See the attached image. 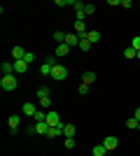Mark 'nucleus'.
Here are the masks:
<instances>
[{"label":"nucleus","instance_id":"1","mask_svg":"<svg viewBox=\"0 0 140 156\" xmlns=\"http://www.w3.org/2000/svg\"><path fill=\"white\" fill-rule=\"evenodd\" d=\"M16 86H19L16 75H2V79H0V89H2V91H14Z\"/></svg>","mask_w":140,"mask_h":156},{"label":"nucleus","instance_id":"2","mask_svg":"<svg viewBox=\"0 0 140 156\" xmlns=\"http://www.w3.org/2000/svg\"><path fill=\"white\" fill-rule=\"evenodd\" d=\"M68 77V70H66V68H63V65H54V70H52V79H54V82H63V79H66Z\"/></svg>","mask_w":140,"mask_h":156},{"label":"nucleus","instance_id":"3","mask_svg":"<svg viewBox=\"0 0 140 156\" xmlns=\"http://www.w3.org/2000/svg\"><path fill=\"white\" fill-rule=\"evenodd\" d=\"M7 124H9V130H12V135H16V133H19L21 117H19V114H12V117H7Z\"/></svg>","mask_w":140,"mask_h":156},{"label":"nucleus","instance_id":"4","mask_svg":"<svg viewBox=\"0 0 140 156\" xmlns=\"http://www.w3.org/2000/svg\"><path fill=\"white\" fill-rule=\"evenodd\" d=\"M47 124H49V128H52V126H61V124H63L61 117H59V112H54V110L47 112Z\"/></svg>","mask_w":140,"mask_h":156},{"label":"nucleus","instance_id":"5","mask_svg":"<svg viewBox=\"0 0 140 156\" xmlns=\"http://www.w3.org/2000/svg\"><path fill=\"white\" fill-rule=\"evenodd\" d=\"M103 144H105L107 151H114V149H117V144H119V140H117L114 135H107V137H103Z\"/></svg>","mask_w":140,"mask_h":156},{"label":"nucleus","instance_id":"6","mask_svg":"<svg viewBox=\"0 0 140 156\" xmlns=\"http://www.w3.org/2000/svg\"><path fill=\"white\" fill-rule=\"evenodd\" d=\"M66 44L73 49V47H80V35L77 33H68L66 35Z\"/></svg>","mask_w":140,"mask_h":156},{"label":"nucleus","instance_id":"7","mask_svg":"<svg viewBox=\"0 0 140 156\" xmlns=\"http://www.w3.org/2000/svg\"><path fill=\"white\" fill-rule=\"evenodd\" d=\"M75 33H77V35H80V40L82 37H87V23H84V21H75Z\"/></svg>","mask_w":140,"mask_h":156},{"label":"nucleus","instance_id":"8","mask_svg":"<svg viewBox=\"0 0 140 156\" xmlns=\"http://www.w3.org/2000/svg\"><path fill=\"white\" fill-rule=\"evenodd\" d=\"M26 70H28V63L23 58H21V61H14V75H23Z\"/></svg>","mask_w":140,"mask_h":156},{"label":"nucleus","instance_id":"9","mask_svg":"<svg viewBox=\"0 0 140 156\" xmlns=\"http://www.w3.org/2000/svg\"><path fill=\"white\" fill-rule=\"evenodd\" d=\"M26 54H28V51H23V47H19V44H16V47H12V58H14V61L26 58Z\"/></svg>","mask_w":140,"mask_h":156},{"label":"nucleus","instance_id":"10","mask_svg":"<svg viewBox=\"0 0 140 156\" xmlns=\"http://www.w3.org/2000/svg\"><path fill=\"white\" fill-rule=\"evenodd\" d=\"M35 112H38L35 103H23V117H35Z\"/></svg>","mask_w":140,"mask_h":156},{"label":"nucleus","instance_id":"11","mask_svg":"<svg viewBox=\"0 0 140 156\" xmlns=\"http://www.w3.org/2000/svg\"><path fill=\"white\" fill-rule=\"evenodd\" d=\"M35 133L47 137V133H49V124H47V121H38V124H35Z\"/></svg>","mask_w":140,"mask_h":156},{"label":"nucleus","instance_id":"12","mask_svg":"<svg viewBox=\"0 0 140 156\" xmlns=\"http://www.w3.org/2000/svg\"><path fill=\"white\" fill-rule=\"evenodd\" d=\"M68 54H70V47L68 44H59L56 51H54V56H56V58H63V56H68Z\"/></svg>","mask_w":140,"mask_h":156},{"label":"nucleus","instance_id":"13","mask_svg":"<svg viewBox=\"0 0 140 156\" xmlns=\"http://www.w3.org/2000/svg\"><path fill=\"white\" fill-rule=\"evenodd\" d=\"M93 82H96V72L87 70V72H84V75H82V84H87V86H91Z\"/></svg>","mask_w":140,"mask_h":156},{"label":"nucleus","instance_id":"14","mask_svg":"<svg viewBox=\"0 0 140 156\" xmlns=\"http://www.w3.org/2000/svg\"><path fill=\"white\" fill-rule=\"evenodd\" d=\"M75 16H77V21H84V16H87V12H84V5H82V2H75Z\"/></svg>","mask_w":140,"mask_h":156},{"label":"nucleus","instance_id":"15","mask_svg":"<svg viewBox=\"0 0 140 156\" xmlns=\"http://www.w3.org/2000/svg\"><path fill=\"white\" fill-rule=\"evenodd\" d=\"M59 135H63V124L61 126H52L49 133H47V137H59Z\"/></svg>","mask_w":140,"mask_h":156},{"label":"nucleus","instance_id":"16","mask_svg":"<svg viewBox=\"0 0 140 156\" xmlns=\"http://www.w3.org/2000/svg\"><path fill=\"white\" fill-rule=\"evenodd\" d=\"M93 156H107V149H105V144L100 142V144H96V147H93Z\"/></svg>","mask_w":140,"mask_h":156},{"label":"nucleus","instance_id":"17","mask_svg":"<svg viewBox=\"0 0 140 156\" xmlns=\"http://www.w3.org/2000/svg\"><path fill=\"white\" fill-rule=\"evenodd\" d=\"M63 137H75V126L73 124H63Z\"/></svg>","mask_w":140,"mask_h":156},{"label":"nucleus","instance_id":"18","mask_svg":"<svg viewBox=\"0 0 140 156\" xmlns=\"http://www.w3.org/2000/svg\"><path fill=\"white\" fill-rule=\"evenodd\" d=\"M52 70H54V68L49 63H42L40 65V75H42V77H52Z\"/></svg>","mask_w":140,"mask_h":156},{"label":"nucleus","instance_id":"19","mask_svg":"<svg viewBox=\"0 0 140 156\" xmlns=\"http://www.w3.org/2000/svg\"><path fill=\"white\" fill-rule=\"evenodd\" d=\"M2 75H14V63H0Z\"/></svg>","mask_w":140,"mask_h":156},{"label":"nucleus","instance_id":"20","mask_svg":"<svg viewBox=\"0 0 140 156\" xmlns=\"http://www.w3.org/2000/svg\"><path fill=\"white\" fill-rule=\"evenodd\" d=\"M87 40L91 42V44H96V42L100 40V33H98V30H89V33H87Z\"/></svg>","mask_w":140,"mask_h":156},{"label":"nucleus","instance_id":"21","mask_svg":"<svg viewBox=\"0 0 140 156\" xmlns=\"http://www.w3.org/2000/svg\"><path fill=\"white\" fill-rule=\"evenodd\" d=\"M66 35H68V33L56 30V33H54V42H59V44H66Z\"/></svg>","mask_w":140,"mask_h":156},{"label":"nucleus","instance_id":"22","mask_svg":"<svg viewBox=\"0 0 140 156\" xmlns=\"http://www.w3.org/2000/svg\"><path fill=\"white\" fill-rule=\"evenodd\" d=\"M42 98H49V86H40L38 89V100H42Z\"/></svg>","mask_w":140,"mask_h":156},{"label":"nucleus","instance_id":"23","mask_svg":"<svg viewBox=\"0 0 140 156\" xmlns=\"http://www.w3.org/2000/svg\"><path fill=\"white\" fill-rule=\"evenodd\" d=\"M135 56H138V51H135L133 47H126V49H124V58H135Z\"/></svg>","mask_w":140,"mask_h":156},{"label":"nucleus","instance_id":"24","mask_svg":"<svg viewBox=\"0 0 140 156\" xmlns=\"http://www.w3.org/2000/svg\"><path fill=\"white\" fill-rule=\"evenodd\" d=\"M33 119H35V124H38V121H47V112H45V110H38Z\"/></svg>","mask_w":140,"mask_h":156},{"label":"nucleus","instance_id":"25","mask_svg":"<svg viewBox=\"0 0 140 156\" xmlns=\"http://www.w3.org/2000/svg\"><path fill=\"white\" fill-rule=\"evenodd\" d=\"M80 49H82V51H89V49H91V42H89L87 37H82L80 40Z\"/></svg>","mask_w":140,"mask_h":156},{"label":"nucleus","instance_id":"26","mask_svg":"<svg viewBox=\"0 0 140 156\" xmlns=\"http://www.w3.org/2000/svg\"><path fill=\"white\" fill-rule=\"evenodd\" d=\"M126 128H128V130L138 128V119H135V117H131V119H128V121H126Z\"/></svg>","mask_w":140,"mask_h":156},{"label":"nucleus","instance_id":"27","mask_svg":"<svg viewBox=\"0 0 140 156\" xmlns=\"http://www.w3.org/2000/svg\"><path fill=\"white\" fill-rule=\"evenodd\" d=\"M38 103H40L42 110H49V107H52V100H49V98H42V100H38Z\"/></svg>","mask_w":140,"mask_h":156},{"label":"nucleus","instance_id":"28","mask_svg":"<svg viewBox=\"0 0 140 156\" xmlns=\"http://www.w3.org/2000/svg\"><path fill=\"white\" fill-rule=\"evenodd\" d=\"M131 47H133L135 51H140V35H135V37H133V42H131Z\"/></svg>","mask_w":140,"mask_h":156},{"label":"nucleus","instance_id":"29","mask_svg":"<svg viewBox=\"0 0 140 156\" xmlns=\"http://www.w3.org/2000/svg\"><path fill=\"white\" fill-rule=\"evenodd\" d=\"M56 5H59V7H66V5H73V7H75V0H56Z\"/></svg>","mask_w":140,"mask_h":156},{"label":"nucleus","instance_id":"30","mask_svg":"<svg viewBox=\"0 0 140 156\" xmlns=\"http://www.w3.org/2000/svg\"><path fill=\"white\" fill-rule=\"evenodd\" d=\"M66 149H75V137H66Z\"/></svg>","mask_w":140,"mask_h":156},{"label":"nucleus","instance_id":"31","mask_svg":"<svg viewBox=\"0 0 140 156\" xmlns=\"http://www.w3.org/2000/svg\"><path fill=\"white\" fill-rule=\"evenodd\" d=\"M84 12H87V16L93 14V12H96V5H84Z\"/></svg>","mask_w":140,"mask_h":156},{"label":"nucleus","instance_id":"32","mask_svg":"<svg viewBox=\"0 0 140 156\" xmlns=\"http://www.w3.org/2000/svg\"><path fill=\"white\" fill-rule=\"evenodd\" d=\"M23 61H26V63H33V61H35V54H33V51H28V54H26V58H23Z\"/></svg>","mask_w":140,"mask_h":156},{"label":"nucleus","instance_id":"33","mask_svg":"<svg viewBox=\"0 0 140 156\" xmlns=\"http://www.w3.org/2000/svg\"><path fill=\"white\" fill-rule=\"evenodd\" d=\"M89 93V86L87 84H80V96H87Z\"/></svg>","mask_w":140,"mask_h":156},{"label":"nucleus","instance_id":"34","mask_svg":"<svg viewBox=\"0 0 140 156\" xmlns=\"http://www.w3.org/2000/svg\"><path fill=\"white\" fill-rule=\"evenodd\" d=\"M121 7H124V9H128V7H133V2H131V0H121Z\"/></svg>","mask_w":140,"mask_h":156},{"label":"nucleus","instance_id":"35","mask_svg":"<svg viewBox=\"0 0 140 156\" xmlns=\"http://www.w3.org/2000/svg\"><path fill=\"white\" fill-rule=\"evenodd\" d=\"M133 117H135V119H138V121H140V107H138V110H135V114H133Z\"/></svg>","mask_w":140,"mask_h":156},{"label":"nucleus","instance_id":"36","mask_svg":"<svg viewBox=\"0 0 140 156\" xmlns=\"http://www.w3.org/2000/svg\"><path fill=\"white\" fill-rule=\"evenodd\" d=\"M135 58H138V61H140V51H138V56H135Z\"/></svg>","mask_w":140,"mask_h":156},{"label":"nucleus","instance_id":"37","mask_svg":"<svg viewBox=\"0 0 140 156\" xmlns=\"http://www.w3.org/2000/svg\"><path fill=\"white\" fill-rule=\"evenodd\" d=\"M138 130H140V121H138Z\"/></svg>","mask_w":140,"mask_h":156}]
</instances>
